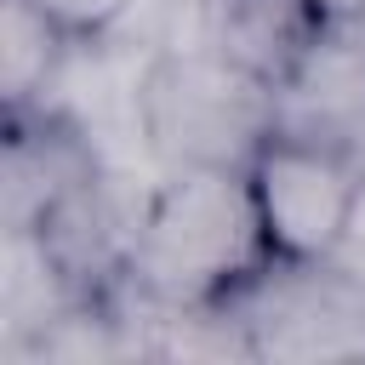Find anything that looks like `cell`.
Segmentation results:
<instances>
[{"label":"cell","instance_id":"obj_1","mask_svg":"<svg viewBox=\"0 0 365 365\" xmlns=\"http://www.w3.org/2000/svg\"><path fill=\"white\" fill-rule=\"evenodd\" d=\"M257 262L274 257L257 228L245 165L177 160V171L148 194L131 234V268L143 291L171 308H200L234 291Z\"/></svg>","mask_w":365,"mask_h":365},{"label":"cell","instance_id":"obj_2","mask_svg":"<svg viewBox=\"0 0 365 365\" xmlns=\"http://www.w3.org/2000/svg\"><path fill=\"white\" fill-rule=\"evenodd\" d=\"M359 182H365V171L354 154H336L325 143H308V137H291L274 125L245 154V188L257 205V228L279 268L331 262V251L348 228V211L359 200Z\"/></svg>","mask_w":365,"mask_h":365},{"label":"cell","instance_id":"obj_3","mask_svg":"<svg viewBox=\"0 0 365 365\" xmlns=\"http://www.w3.org/2000/svg\"><path fill=\"white\" fill-rule=\"evenodd\" d=\"M274 131L365 154V17H319L274 86Z\"/></svg>","mask_w":365,"mask_h":365},{"label":"cell","instance_id":"obj_4","mask_svg":"<svg viewBox=\"0 0 365 365\" xmlns=\"http://www.w3.org/2000/svg\"><path fill=\"white\" fill-rule=\"evenodd\" d=\"M74 34L34 0H0V91L6 103L46 97Z\"/></svg>","mask_w":365,"mask_h":365},{"label":"cell","instance_id":"obj_5","mask_svg":"<svg viewBox=\"0 0 365 365\" xmlns=\"http://www.w3.org/2000/svg\"><path fill=\"white\" fill-rule=\"evenodd\" d=\"M40 11H51L74 40H91V34H108L137 0H34Z\"/></svg>","mask_w":365,"mask_h":365},{"label":"cell","instance_id":"obj_6","mask_svg":"<svg viewBox=\"0 0 365 365\" xmlns=\"http://www.w3.org/2000/svg\"><path fill=\"white\" fill-rule=\"evenodd\" d=\"M325 268H331L342 285H365V182H359V200H354L348 228H342V240H336V251H331Z\"/></svg>","mask_w":365,"mask_h":365},{"label":"cell","instance_id":"obj_7","mask_svg":"<svg viewBox=\"0 0 365 365\" xmlns=\"http://www.w3.org/2000/svg\"><path fill=\"white\" fill-rule=\"evenodd\" d=\"M319 17H365V0H314Z\"/></svg>","mask_w":365,"mask_h":365},{"label":"cell","instance_id":"obj_8","mask_svg":"<svg viewBox=\"0 0 365 365\" xmlns=\"http://www.w3.org/2000/svg\"><path fill=\"white\" fill-rule=\"evenodd\" d=\"M165 6H194V0H165Z\"/></svg>","mask_w":365,"mask_h":365},{"label":"cell","instance_id":"obj_9","mask_svg":"<svg viewBox=\"0 0 365 365\" xmlns=\"http://www.w3.org/2000/svg\"><path fill=\"white\" fill-rule=\"evenodd\" d=\"M359 171H365V154H359Z\"/></svg>","mask_w":365,"mask_h":365}]
</instances>
